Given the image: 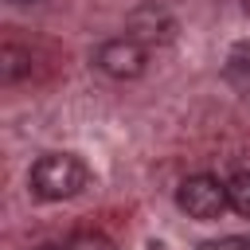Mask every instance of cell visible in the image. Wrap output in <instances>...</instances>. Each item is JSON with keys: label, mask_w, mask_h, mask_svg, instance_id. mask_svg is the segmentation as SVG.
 Listing matches in <instances>:
<instances>
[{"label": "cell", "mask_w": 250, "mask_h": 250, "mask_svg": "<svg viewBox=\"0 0 250 250\" xmlns=\"http://www.w3.org/2000/svg\"><path fill=\"white\" fill-rule=\"evenodd\" d=\"M31 191L39 195V199H70V195H78L82 188H86V180H90V172H86V164L78 160V156H70V152H47V156H39L35 164H31Z\"/></svg>", "instance_id": "1"}, {"label": "cell", "mask_w": 250, "mask_h": 250, "mask_svg": "<svg viewBox=\"0 0 250 250\" xmlns=\"http://www.w3.org/2000/svg\"><path fill=\"white\" fill-rule=\"evenodd\" d=\"M176 203H180V211L188 219H199V223H211L230 207L227 184L215 180V176H188L180 184V191H176Z\"/></svg>", "instance_id": "2"}, {"label": "cell", "mask_w": 250, "mask_h": 250, "mask_svg": "<svg viewBox=\"0 0 250 250\" xmlns=\"http://www.w3.org/2000/svg\"><path fill=\"white\" fill-rule=\"evenodd\" d=\"M94 62H98L102 74H109V78H117V82H129V78H141V74H145L148 51H145V43H137L133 35H121V39H105V43L98 47Z\"/></svg>", "instance_id": "3"}, {"label": "cell", "mask_w": 250, "mask_h": 250, "mask_svg": "<svg viewBox=\"0 0 250 250\" xmlns=\"http://www.w3.org/2000/svg\"><path fill=\"white\" fill-rule=\"evenodd\" d=\"M172 31H176V23L160 12V8H137L133 16H129V35L137 39V43H168L172 39Z\"/></svg>", "instance_id": "4"}, {"label": "cell", "mask_w": 250, "mask_h": 250, "mask_svg": "<svg viewBox=\"0 0 250 250\" xmlns=\"http://www.w3.org/2000/svg\"><path fill=\"white\" fill-rule=\"evenodd\" d=\"M27 74H31V51H23L16 43H4L0 47V82L12 86L20 78H27Z\"/></svg>", "instance_id": "5"}, {"label": "cell", "mask_w": 250, "mask_h": 250, "mask_svg": "<svg viewBox=\"0 0 250 250\" xmlns=\"http://www.w3.org/2000/svg\"><path fill=\"white\" fill-rule=\"evenodd\" d=\"M227 82L238 90H250V43H234L227 55Z\"/></svg>", "instance_id": "6"}, {"label": "cell", "mask_w": 250, "mask_h": 250, "mask_svg": "<svg viewBox=\"0 0 250 250\" xmlns=\"http://www.w3.org/2000/svg\"><path fill=\"white\" fill-rule=\"evenodd\" d=\"M227 199H230V211L250 219V172H238L227 180Z\"/></svg>", "instance_id": "7"}, {"label": "cell", "mask_w": 250, "mask_h": 250, "mask_svg": "<svg viewBox=\"0 0 250 250\" xmlns=\"http://www.w3.org/2000/svg\"><path fill=\"white\" fill-rule=\"evenodd\" d=\"M66 250H113V242L102 234V230H74Z\"/></svg>", "instance_id": "8"}, {"label": "cell", "mask_w": 250, "mask_h": 250, "mask_svg": "<svg viewBox=\"0 0 250 250\" xmlns=\"http://www.w3.org/2000/svg\"><path fill=\"white\" fill-rule=\"evenodd\" d=\"M199 250H250L246 238H223V242H203Z\"/></svg>", "instance_id": "9"}, {"label": "cell", "mask_w": 250, "mask_h": 250, "mask_svg": "<svg viewBox=\"0 0 250 250\" xmlns=\"http://www.w3.org/2000/svg\"><path fill=\"white\" fill-rule=\"evenodd\" d=\"M35 250H66V246H59V242H43V246H35Z\"/></svg>", "instance_id": "10"}, {"label": "cell", "mask_w": 250, "mask_h": 250, "mask_svg": "<svg viewBox=\"0 0 250 250\" xmlns=\"http://www.w3.org/2000/svg\"><path fill=\"white\" fill-rule=\"evenodd\" d=\"M12 4H39V0H12Z\"/></svg>", "instance_id": "11"}]
</instances>
